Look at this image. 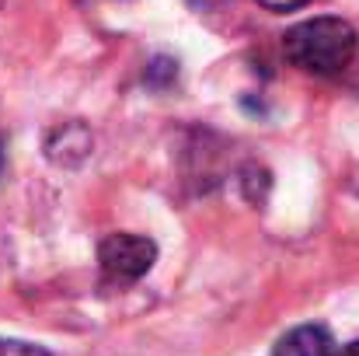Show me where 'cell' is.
Masks as SVG:
<instances>
[{
  "instance_id": "6da1fadb",
  "label": "cell",
  "mask_w": 359,
  "mask_h": 356,
  "mask_svg": "<svg viewBox=\"0 0 359 356\" xmlns=\"http://www.w3.org/2000/svg\"><path fill=\"white\" fill-rule=\"evenodd\" d=\"M283 53L293 67L318 74V77H332L342 74L359 53V32L346 18H311L293 25L283 35Z\"/></svg>"
},
{
  "instance_id": "7a4b0ae2",
  "label": "cell",
  "mask_w": 359,
  "mask_h": 356,
  "mask_svg": "<svg viewBox=\"0 0 359 356\" xmlns=\"http://www.w3.org/2000/svg\"><path fill=\"white\" fill-rule=\"evenodd\" d=\"M98 262L105 279L112 283H136L157 262V244L143 235H109L98 248Z\"/></svg>"
},
{
  "instance_id": "3957f363",
  "label": "cell",
  "mask_w": 359,
  "mask_h": 356,
  "mask_svg": "<svg viewBox=\"0 0 359 356\" xmlns=\"http://www.w3.org/2000/svg\"><path fill=\"white\" fill-rule=\"evenodd\" d=\"M276 356H339V346L328 329L321 325H300L286 332L276 346Z\"/></svg>"
},
{
  "instance_id": "277c9868",
  "label": "cell",
  "mask_w": 359,
  "mask_h": 356,
  "mask_svg": "<svg viewBox=\"0 0 359 356\" xmlns=\"http://www.w3.org/2000/svg\"><path fill=\"white\" fill-rule=\"evenodd\" d=\"M49 157L56 164H81L88 154H91V133L81 126V122H70V126H60L49 143H46Z\"/></svg>"
},
{
  "instance_id": "5b68a950",
  "label": "cell",
  "mask_w": 359,
  "mask_h": 356,
  "mask_svg": "<svg viewBox=\"0 0 359 356\" xmlns=\"http://www.w3.org/2000/svg\"><path fill=\"white\" fill-rule=\"evenodd\" d=\"M0 356H49L42 346L18 343V339H0Z\"/></svg>"
},
{
  "instance_id": "8992f818",
  "label": "cell",
  "mask_w": 359,
  "mask_h": 356,
  "mask_svg": "<svg viewBox=\"0 0 359 356\" xmlns=\"http://www.w3.org/2000/svg\"><path fill=\"white\" fill-rule=\"evenodd\" d=\"M265 11H297V7H304L307 0H258Z\"/></svg>"
},
{
  "instance_id": "52a82bcc",
  "label": "cell",
  "mask_w": 359,
  "mask_h": 356,
  "mask_svg": "<svg viewBox=\"0 0 359 356\" xmlns=\"http://www.w3.org/2000/svg\"><path fill=\"white\" fill-rule=\"evenodd\" d=\"M339 356H359V339H353L349 346H342V350H339Z\"/></svg>"
},
{
  "instance_id": "ba28073f",
  "label": "cell",
  "mask_w": 359,
  "mask_h": 356,
  "mask_svg": "<svg viewBox=\"0 0 359 356\" xmlns=\"http://www.w3.org/2000/svg\"><path fill=\"white\" fill-rule=\"evenodd\" d=\"M0 171H4V143H0Z\"/></svg>"
}]
</instances>
